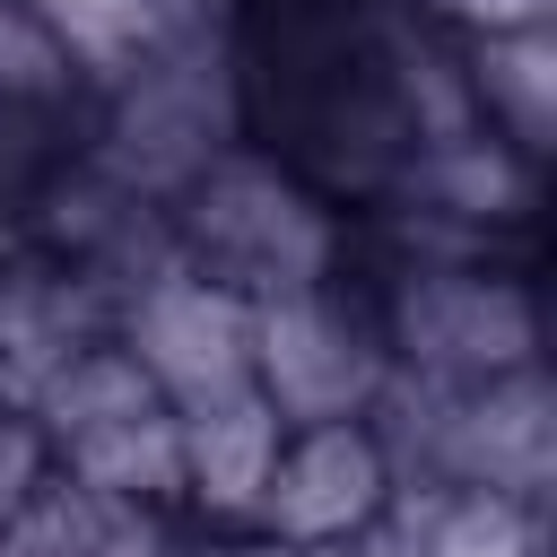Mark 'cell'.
<instances>
[{"label":"cell","instance_id":"6da1fadb","mask_svg":"<svg viewBox=\"0 0 557 557\" xmlns=\"http://www.w3.org/2000/svg\"><path fill=\"white\" fill-rule=\"evenodd\" d=\"M165 226H174V261L235 287L244 305H270L348 270V218L252 139L209 157L165 200Z\"/></svg>","mask_w":557,"mask_h":557},{"label":"cell","instance_id":"7a4b0ae2","mask_svg":"<svg viewBox=\"0 0 557 557\" xmlns=\"http://www.w3.org/2000/svg\"><path fill=\"white\" fill-rule=\"evenodd\" d=\"M235 139H244V61H235V17L218 9L174 44H157L148 61H131L122 78H104L78 122V157H96L113 183L148 200H174Z\"/></svg>","mask_w":557,"mask_h":557},{"label":"cell","instance_id":"3957f363","mask_svg":"<svg viewBox=\"0 0 557 557\" xmlns=\"http://www.w3.org/2000/svg\"><path fill=\"white\" fill-rule=\"evenodd\" d=\"M357 287L374 296V331L400 374L487 383L540 366V296L522 261H409Z\"/></svg>","mask_w":557,"mask_h":557},{"label":"cell","instance_id":"277c9868","mask_svg":"<svg viewBox=\"0 0 557 557\" xmlns=\"http://www.w3.org/2000/svg\"><path fill=\"white\" fill-rule=\"evenodd\" d=\"M383 374H392V357H383V331H374V296L348 270L322 278V287L252 305V392L278 409V426L366 418Z\"/></svg>","mask_w":557,"mask_h":557},{"label":"cell","instance_id":"5b68a950","mask_svg":"<svg viewBox=\"0 0 557 557\" xmlns=\"http://www.w3.org/2000/svg\"><path fill=\"white\" fill-rule=\"evenodd\" d=\"M113 339L131 348V366L148 374V392L174 418L252 392V305L235 287L200 278V270H183V261L122 296Z\"/></svg>","mask_w":557,"mask_h":557},{"label":"cell","instance_id":"8992f818","mask_svg":"<svg viewBox=\"0 0 557 557\" xmlns=\"http://www.w3.org/2000/svg\"><path fill=\"white\" fill-rule=\"evenodd\" d=\"M17 235H26L35 252H52L61 270H78L87 287H104V296H113V313H122V296H131V287H148L157 270H174L165 200H148V191H131V183H113L96 157L52 165V174L26 191Z\"/></svg>","mask_w":557,"mask_h":557},{"label":"cell","instance_id":"52a82bcc","mask_svg":"<svg viewBox=\"0 0 557 557\" xmlns=\"http://www.w3.org/2000/svg\"><path fill=\"white\" fill-rule=\"evenodd\" d=\"M383 505H392V461L366 435V418L287 426L278 461H270V487L252 505V540H270V548H339Z\"/></svg>","mask_w":557,"mask_h":557},{"label":"cell","instance_id":"ba28073f","mask_svg":"<svg viewBox=\"0 0 557 557\" xmlns=\"http://www.w3.org/2000/svg\"><path fill=\"white\" fill-rule=\"evenodd\" d=\"M113 331V296L87 287L78 270H61L52 252H35L26 235L0 244V392L26 409V392L87 339Z\"/></svg>","mask_w":557,"mask_h":557},{"label":"cell","instance_id":"9c48e42d","mask_svg":"<svg viewBox=\"0 0 557 557\" xmlns=\"http://www.w3.org/2000/svg\"><path fill=\"white\" fill-rule=\"evenodd\" d=\"M383 200H392V209H418V218H444V226H461V235L505 244V235H522L531 209H540V165H531L522 148H505L496 131H470V139L418 148V157L392 174Z\"/></svg>","mask_w":557,"mask_h":557},{"label":"cell","instance_id":"30bf717a","mask_svg":"<svg viewBox=\"0 0 557 557\" xmlns=\"http://www.w3.org/2000/svg\"><path fill=\"white\" fill-rule=\"evenodd\" d=\"M174 435H183V513H200L209 531H252V505H261L270 461L287 444L278 409L261 392H235V400L183 409Z\"/></svg>","mask_w":557,"mask_h":557},{"label":"cell","instance_id":"8fae6325","mask_svg":"<svg viewBox=\"0 0 557 557\" xmlns=\"http://www.w3.org/2000/svg\"><path fill=\"white\" fill-rule=\"evenodd\" d=\"M453 44H461V35H453ZM461 78H470L479 131H496L505 148H522L531 165H548V131H557V35H548V26L470 35V44H461Z\"/></svg>","mask_w":557,"mask_h":557},{"label":"cell","instance_id":"7c38bea8","mask_svg":"<svg viewBox=\"0 0 557 557\" xmlns=\"http://www.w3.org/2000/svg\"><path fill=\"white\" fill-rule=\"evenodd\" d=\"M52 470L78 496H96V505L183 513V435H174V409H139V418H113L96 435L52 444Z\"/></svg>","mask_w":557,"mask_h":557},{"label":"cell","instance_id":"4fadbf2b","mask_svg":"<svg viewBox=\"0 0 557 557\" xmlns=\"http://www.w3.org/2000/svg\"><path fill=\"white\" fill-rule=\"evenodd\" d=\"M17 9H35L52 26V44L78 61L87 96L104 78H122L131 61H148L157 44H174L183 26L209 17V0H17Z\"/></svg>","mask_w":557,"mask_h":557},{"label":"cell","instance_id":"5bb4252c","mask_svg":"<svg viewBox=\"0 0 557 557\" xmlns=\"http://www.w3.org/2000/svg\"><path fill=\"white\" fill-rule=\"evenodd\" d=\"M139 409H165L157 392H148V374L131 366V348L104 331V339H87V348H70L35 392H26V418L44 426V444H70V435H96V426H113V418H139Z\"/></svg>","mask_w":557,"mask_h":557},{"label":"cell","instance_id":"9a60e30c","mask_svg":"<svg viewBox=\"0 0 557 557\" xmlns=\"http://www.w3.org/2000/svg\"><path fill=\"white\" fill-rule=\"evenodd\" d=\"M0 104H35V113H87V78L78 61L52 44V26L17 0H0Z\"/></svg>","mask_w":557,"mask_h":557},{"label":"cell","instance_id":"2e32d148","mask_svg":"<svg viewBox=\"0 0 557 557\" xmlns=\"http://www.w3.org/2000/svg\"><path fill=\"white\" fill-rule=\"evenodd\" d=\"M78 122H87V113H35V104H0V209H9V226H17L26 191H35L52 165H70V157H78Z\"/></svg>","mask_w":557,"mask_h":557},{"label":"cell","instance_id":"e0dca14e","mask_svg":"<svg viewBox=\"0 0 557 557\" xmlns=\"http://www.w3.org/2000/svg\"><path fill=\"white\" fill-rule=\"evenodd\" d=\"M96 531H104V505L78 496L61 470L26 496V513L0 531V557H96Z\"/></svg>","mask_w":557,"mask_h":557},{"label":"cell","instance_id":"ac0fdd59","mask_svg":"<svg viewBox=\"0 0 557 557\" xmlns=\"http://www.w3.org/2000/svg\"><path fill=\"white\" fill-rule=\"evenodd\" d=\"M52 479V444H44V426L26 418V409H0V531L26 513V496Z\"/></svg>","mask_w":557,"mask_h":557},{"label":"cell","instance_id":"d6986e66","mask_svg":"<svg viewBox=\"0 0 557 557\" xmlns=\"http://www.w3.org/2000/svg\"><path fill=\"white\" fill-rule=\"evenodd\" d=\"M444 35H513V26H548L557 17V0H418Z\"/></svg>","mask_w":557,"mask_h":557},{"label":"cell","instance_id":"ffe728a7","mask_svg":"<svg viewBox=\"0 0 557 557\" xmlns=\"http://www.w3.org/2000/svg\"><path fill=\"white\" fill-rule=\"evenodd\" d=\"M0 409H17V400H9V392H0Z\"/></svg>","mask_w":557,"mask_h":557}]
</instances>
